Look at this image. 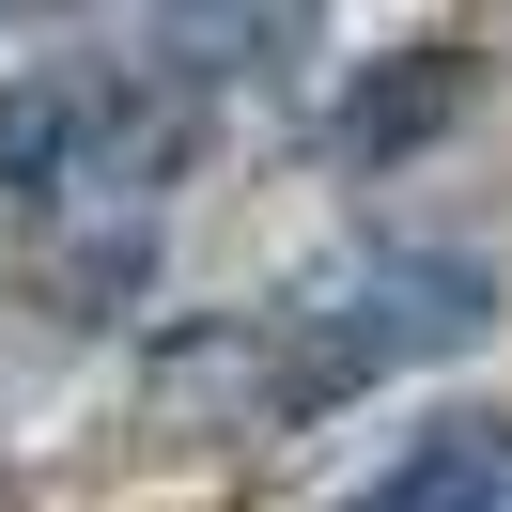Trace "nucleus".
I'll list each match as a JSON object with an SVG mask.
<instances>
[{
    "mask_svg": "<svg viewBox=\"0 0 512 512\" xmlns=\"http://www.w3.org/2000/svg\"><path fill=\"white\" fill-rule=\"evenodd\" d=\"M481 326H497V264L481 249H373V264H342V295H311V326H295V357H280V404L326 419V404H357V388L419 373V357L481 342Z\"/></svg>",
    "mask_w": 512,
    "mask_h": 512,
    "instance_id": "obj_1",
    "label": "nucleus"
},
{
    "mask_svg": "<svg viewBox=\"0 0 512 512\" xmlns=\"http://www.w3.org/2000/svg\"><path fill=\"white\" fill-rule=\"evenodd\" d=\"M450 109H466V47H388V63L342 94V125H326V140H342L357 171H388V156H419Z\"/></svg>",
    "mask_w": 512,
    "mask_h": 512,
    "instance_id": "obj_2",
    "label": "nucleus"
},
{
    "mask_svg": "<svg viewBox=\"0 0 512 512\" xmlns=\"http://www.w3.org/2000/svg\"><path fill=\"white\" fill-rule=\"evenodd\" d=\"M342 512H512V419H435L388 481H357Z\"/></svg>",
    "mask_w": 512,
    "mask_h": 512,
    "instance_id": "obj_3",
    "label": "nucleus"
}]
</instances>
